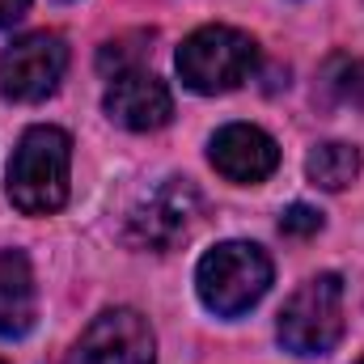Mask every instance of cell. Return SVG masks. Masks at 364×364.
<instances>
[{
	"instance_id": "6da1fadb",
	"label": "cell",
	"mask_w": 364,
	"mask_h": 364,
	"mask_svg": "<svg viewBox=\"0 0 364 364\" xmlns=\"http://www.w3.org/2000/svg\"><path fill=\"white\" fill-rule=\"evenodd\" d=\"M73 140L60 127H30L9 161V199L26 216H51L68 203Z\"/></svg>"
},
{
	"instance_id": "7a4b0ae2",
	"label": "cell",
	"mask_w": 364,
	"mask_h": 364,
	"mask_svg": "<svg viewBox=\"0 0 364 364\" xmlns=\"http://www.w3.org/2000/svg\"><path fill=\"white\" fill-rule=\"evenodd\" d=\"M195 288H199V301L212 314L237 318V314L255 309L267 296V288H272V259L255 242H220V246H212L199 259Z\"/></svg>"
},
{
	"instance_id": "3957f363",
	"label": "cell",
	"mask_w": 364,
	"mask_h": 364,
	"mask_svg": "<svg viewBox=\"0 0 364 364\" xmlns=\"http://www.w3.org/2000/svg\"><path fill=\"white\" fill-rule=\"evenodd\" d=\"M259 47L233 26H203L178 47V77L195 93H229L250 81Z\"/></svg>"
},
{
	"instance_id": "277c9868",
	"label": "cell",
	"mask_w": 364,
	"mask_h": 364,
	"mask_svg": "<svg viewBox=\"0 0 364 364\" xmlns=\"http://www.w3.org/2000/svg\"><path fill=\"white\" fill-rule=\"evenodd\" d=\"M275 335L292 356H326L343 335V279L335 272L305 279L279 309Z\"/></svg>"
},
{
	"instance_id": "5b68a950",
	"label": "cell",
	"mask_w": 364,
	"mask_h": 364,
	"mask_svg": "<svg viewBox=\"0 0 364 364\" xmlns=\"http://www.w3.org/2000/svg\"><path fill=\"white\" fill-rule=\"evenodd\" d=\"M64 68H68L64 38L47 34V30H34V34H21V38H13L4 47V55H0V90L13 102H43L64 81Z\"/></svg>"
},
{
	"instance_id": "8992f818",
	"label": "cell",
	"mask_w": 364,
	"mask_h": 364,
	"mask_svg": "<svg viewBox=\"0 0 364 364\" xmlns=\"http://www.w3.org/2000/svg\"><path fill=\"white\" fill-rule=\"evenodd\" d=\"M199 220V191L186 178H166L153 186L127 216V237L144 250H170Z\"/></svg>"
},
{
	"instance_id": "52a82bcc",
	"label": "cell",
	"mask_w": 364,
	"mask_h": 364,
	"mask_svg": "<svg viewBox=\"0 0 364 364\" xmlns=\"http://www.w3.org/2000/svg\"><path fill=\"white\" fill-rule=\"evenodd\" d=\"M64 364H157V343L136 309L97 314Z\"/></svg>"
},
{
	"instance_id": "ba28073f",
	"label": "cell",
	"mask_w": 364,
	"mask_h": 364,
	"mask_svg": "<svg viewBox=\"0 0 364 364\" xmlns=\"http://www.w3.org/2000/svg\"><path fill=\"white\" fill-rule=\"evenodd\" d=\"M102 106L127 132H157L174 114V97L166 90V81L153 77L149 68H127V73L110 77Z\"/></svg>"
},
{
	"instance_id": "9c48e42d",
	"label": "cell",
	"mask_w": 364,
	"mask_h": 364,
	"mask_svg": "<svg viewBox=\"0 0 364 364\" xmlns=\"http://www.w3.org/2000/svg\"><path fill=\"white\" fill-rule=\"evenodd\" d=\"M208 157H212V166L229 182H246V186L272 178L275 166H279L275 140L263 127H255V123H229V127H220L212 136Z\"/></svg>"
},
{
	"instance_id": "30bf717a",
	"label": "cell",
	"mask_w": 364,
	"mask_h": 364,
	"mask_svg": "<svg viewBox=\"0 0 364 364\" xmlns=\"http://www.w3.org/2000/svg\"><path fill=\"white\" fill-rule=\"evenodd\" d=\"M38 314V292H34V272L21 250L0 255V339H21L34 326Z\"/></svg>"
},
{
	"instance_id": "8fae6325",
	"label": "cell",
	"mask_w": 364,
	"mask_h": 364,
	"mask_svg": "<svg viewBox=\"0 0 364 364\" xmlns=\"http://www.w3.org/2000/svg\"><path fill=\"white\" fill-rule=\"evenodd\" d=\"M305 174L314 186L322 191H343L360 178V149L343 144V140H331V144H318L309 157H305Z\"/></svg>"
},
{
	"instance_id": "7c38bea8",
	"label": "cell",
	"mask_w": 364,
	"mask_h": 364,
	"mask_svg": "<svg viewBox=\"0 0 364 364\" xmlns=\"http://www.w3.org/2000/svg\"><path fill=\"white\" fill-rule=\"evenodd\" d=\"M279 229H284V233H292V237H309V233H318V229H322V212H318V208H309V203H292V208L279 216Z\"/></svg>"
},
{
	"instance_id": "4fadbf2b",
	"label": "cell",
	"mask_w": 364,
	"mask_h": 364,
	"mask_svg": "<svg viewBox=\"0 0 364 364\" xmlns=\"http://www.w3.org/2000/svg\"><path fill=\"white\" fill-rule=\"evenodd\" d=\"M343 97L348 102H356V106H364V60L360 64H348V73H343Z\"/></svg>"
},
{
	"instance_id": "5bb4252c",
	"label": "cell",
	"mask_w": 364,
	"mask_h": 364,
	"mask_svg": "<svg viewBox=\"0 0 364 364\" xmlns=\"http://www.w3.org/2000/svg\"><path fill=\"white\" fill-rule=\"evenodd\" d=\"M26 9H30V0H0V30L17 26L26 17Z\"/></svg>"
},
{
	"instance_id": "9a60e30c",
	"label": "cell",
	"mask_w": 364,
	"mask_h": 364,
	"mask_svg": "<svg viewBox=\"0 0 364 364\" xmlns=\"http://www.w3.org/2000/svg\"><path fill=\"white\" fill-rule=\"evenodd\" d=\"M356 364H364V360H356Z\"/></svg>"
},
{
	"instance_id": "2e32d148",
	"label": "cell",
	"mask_w": 364,
	"mask_h": 364,
	"mask_svg": "<svg viewBox=\"0 0 364 364\" xmlns=\"http://www.w3.org/2000/svg\"><path fill=\"white\" fill-rule=\"evenodd\" d=\"M0 364H4V360H0Z\"/></svg>"
}]
</instances>
